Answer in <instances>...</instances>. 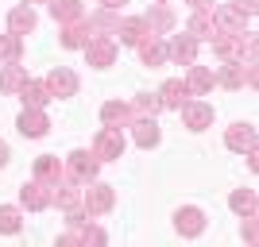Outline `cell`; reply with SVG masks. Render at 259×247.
Wrapping results in <instances>:
<instances>
[{"mask_svg": "<svg viewBox=\"0 0 259 247\" xmlns=\"http://www.w3.org/2000/svg\"><path fill=\"white\" fill-rule=\"evenodd\" d=\"M93 155H97L101 162L124 159V135H120V128H101L97 139H93Z\"/></svg>", "mask_w": 259, "mask_h": 247, "instance_id": "5", "label": "cell"}, {"mask_svg": "<svg viewBox=\"0 0 259 247\" xmlns=\"http://www.w3.org/2000/svg\"><path fill=\"white\" fill-rule=\"evenodd\" d=\"M186 35H194L197 43H201V39H213V35H217L213 8H194V16L186 20Z\"/></svg>", "mask_w": 259, "mask_h": 247, "instance_id": "14", "label": "cell"}, {"mask_svg": "<svg viewBox=\"0 0 259 247\" xmlns=\"http://www.w3.org/2000/svg\"><path fill=\"white\" fill-rule=\"evenodd\" d=\"M20 228H23V213L16 205H0V232H4V236H16Z\"/></svg>", "mask_w": 259, "mask_h": 247, "instance_id": "28", "label": "cell"}, {"mask_svg": "<svg viewBox=\"0 0 259 247\" xmlns=\"http://www.w3.org/2000/svg\"><path fill=\"white\" fill-rule=\"evenodd\" d=\"M136 54H140L143 66H151V70H155V66L166 62V43L159 39V31H147L140 43H136Z\"/></svg>", "mask_w": 259, "mask_h": 247, "instance_id": "12", "label": "cell"}, {"mask_svg": "<svg viewBox=\"0 0 259 247\" xmlns=\"http://www.w3.org/2000/svg\"><path fill=\"white\" fill-rule=\"evenodd\" d=\"M101 4H105V8H112V12H120L124 4H128V0H101Z\"/></svg>", "mask_w": 259, "mask_h": 247, "instance_id": "36", "label": "cell"}, {"mask_svg": "<svg viewBox=\"0 0 259 247\" xmlns=\"http://www.w3.org/2000/svg\"><path fill=\"white\" fill-rule=\"evenodd\" d=\"M174 228H178V236L197 239L201 232H205V213H201L197 205H182V209L174 213Z\"/></svg>", "mask_w": 259, "mask_h": 247, "instance_id": "8", "label": "cell"}, {"mask_svg": "<svg viewBox=\"0 0 259 247\" xmlns=\"http://www.w3.org/2000/svg\"><path fill=\"white\" fill-rule=\"evenodd\" d=\"M159 101H162V108H182L190 101V85H186L182 77H170V81H162Z\"/></svg>", "mask_w": 259, "mask_h": 247, "instance_id": "19", "label": "cell"}, {"mask_svg": "<svg viewBox=\"0 0 259 247\" xmlns=\"http://www.w3.org/2000/svg\"><path fill=\"white\" fill-rule=\"evenodd\" d=\"M228 205H232L236 216H255V189H232Z\"/></svg>", "mask_w": 259, "mask_h": 247, "instance_id": "27", "label": "cell"}, {"mask_svg": "<svg viewBox=\"0 0 259 247\" xmlns=\"http://www.w3.org/2000/svg\"><path fill=\"white\" fill-rule=\"evenodd\" d=\"M81 205H85V216H105L112 205H116V189L105 182H85L81 189Z\"/></svg>", "mask_w": 259, "mask_h": 247, "instance_id": "1", "label": "cell"}, {"mask_svg": "<svg viewBox=\"0 0 259 247\" xmlns=\"http://www.w3.org/2000/svg\"><path fill=\"white\" fill-rule=\"evenodd\" d=\"M23 81H27V66L8 62L4 70H0V93H20Z\"/></svg>", "mask_w": 259, "mask_h": 247, "instance_id": "21", "label": "cell"}, {"mask_svg": "<svg viewBox=\"0 0 259 247\" xmlns=\"http://www.w3.org/2000/svg\"><path fill=\"white\" fill-rule=\"evenodd\" d=\"M244 239H248V243H255V239H259V232H255V216H244Z\"/></svg>", "mask_w": 259, "mask_h": 247, "instance_id": "33", "label": "cell"}, {"mask_svg": "<svg viewBox=\"0 0 259 247\" xmlns=\"http://www.w3.org/2000/svg\"><path fill=\"white\" fill-rule=\"evenodd\" d=\"M186 4H190V8H213L217 0H186Z\"/></svg>", "mask_w": 259, "mask_h": 247, "instance_id": "35", "label": "cell"}, {"mask_svg": "<svg viewBox=\"0 0 259 247\" xmlns=\"http://www.w3.org/2000/svg\"><path fill=\"white\" fill-rule=\"evenodd\" d=\"M232 8L244 12V16H255V12H259V0H232Z\"/></svg>", "mask_w": 259, "mask_h": 247, "instance_id": "32", "label": "cell"}, {"mask_svg": "<svg viewBox=\"0 0 259 247\" xmlns=\"http://www.w3.org/2000/svg\"><path fill=\"white\" fill-rule=\"evenodd\" d=\"M259 74H255V62H225V70L217 74V85L225 89H240V85H255Z\"/></svg>", "mask_w": 259, "mask_h": 247, "instance_id": "4", "label": "cell"}, {"mask_svg": "<svg viewBox=\"0 0 259 247\" xmlns=\"http://www.w3.org/2000/svg\"><path fill=\"white\" fill-rule=\"evenodd\" d=\"M35 27H39V16H35L31 4H20V8L8 12V31L12 35H31Z\"/></svg>", "mask_w": 259, "mask_h": 247, "instance_id": "17", "label": "cell"}, {"mask_svg": "<svg viewBox=\"0 0 259 247\" xmlns=\"http://www.w3.org/2000/svg\"><path fill=\"white\" fill-rule=\"evenodd\" d=\"M66 174V166L58 159H54V155H39V159H35V178H43V182H58V178H62Z\"/></svg>", "mask_w": 259, "mask_h": 247, "instance_id": "24", "label": "cell"}, {"mask_svg": "<svg viewBox=\"0 0 259 247\" xmlns=\"http://www.w3.org/2000/svg\"><path fill=\"white\" fill-rule=\"evenodd\" d=\"M20 201L27 205V213H43V209H51V182H43V178L23 182L20 185Z\"/></svg>", "mask_w": 259, "mask_h": 247, "instance_id": "6", "label": "cell"}, {"mask_svg": "<svg viewBox=\"0 0 259 247\" xmlns=\"http://www.w3.org/2000/svg\"><path fill=\"white\" fill-rule=\"evenodd\" d=\"M132 108H136L140 116H159V112H162V101H159V93H140V97L132 101Z\"/></svg>", "mask_w": 259, "mask_h": 247, "instance_id": "31", "label": "cell"}, {"mask_svg": "<svg viewBox=\"0 0 259 247\" xmlns=\"http://www.w3.org/2000/svg\"><path fill=\"white\" fill-rule=\"evenodd\" d=\"M27 4H51V0H27Z\"/></svg>", "mask_w": 259, "mask_h": 247, "instance_id": "37", "label": "cell"}, {"mask_svg": "<svg viewBox=\"0 0 259 247\" xmlns=\"http://www.w3.org/2000/svg\"><path fill=\"white\" fill-rule=\"evenodd\" d=\"M93 39V27H89V20L81 16V20H70L62 23V31H58V43L66 46V51H81V46Z\"/></svg>", "mask_w": 259, "mask_h": 247, "instance_id": "11", "label": "cell"}, {"mask_svg": "<svg viewBox=\"0 0 259 247\" xmlns=\"http://www.w3.org/2000/svg\"><path fill=\"white\" fill-rule=\"evenodd\" d=\"M16 128H20L23 139H43L47 131H51V120H47L43 108H27V105H23L20 120H16Z\"/></svg>", "mask_w": 259, "mask_h": 247, "instance_id": "7", "label": "cell"}, {"mask_svg": "<svg viewBox=\"0 0 259 247\" xmlns=\"http://www.w3.org/2000/svg\"><path fill=\"white\" fill-rule=\"evenodd\" d=\"M132 135H136V143H140L143 151L159 147V139H162V131H159V124H155V116H136V120H132Z\"/></svg>", "mask_w": 259, "mask_h": 247, "instance_id": "16", "label": "cell"}, {"mask_svg": "<svg viewBox=\"0 0 259 247\" xmlns=\"http://www.w3.org/2000/svg\"><path fill=\"white\" fill-rule=\"evenodd\" d=\"M51 16L58 23H70V20H81L85 8H81V0H51Z\"/></svg>", "mask_w": 259, "mask_h": 247, "instance_id": "26", "label": "cell"}, {"mask_svg": "<svg viewBox=\"0 0 259 247\" xmlns=\"http://www.w3.org/2000/svg\"><path fill=\"white\" fill-rule=\"evenodd\" d=\"M66 166V178H70V182H93V178H97V170H101V159L97 155H93V151H70V159L62 162Z\"/></svg>", "mask_w": 259, "mask_h": 247, "instance_id": "2", "label": "cell"}, {"mask_svg": "<svg viewBox=\"0 0 259 247\" xmlns=\"http://www.w3.org/2000/svg\"><path fill=\"white\" fill-rule=\"evenodd\" d=\"M47 93H51V97H58V101H66V97H74L77 93V74L74 70H66V66H54L51 74H47Z\"/></svg>", "mask_w": 259, "mask_h": 247, "instance_id": "9", "label": "cell"}, {"mask_svg": "<svg viewBox=\"0 0 259 247\" xmlns=\"http://www.w3.org/2000/svg\"><path fill=\"white\" fill-rule=\"evenodd\" d=\"M147 31H151V27H147V20H143V16H128V20H120V23H116V31H112V35H120V43L136 46Z\"/></svg>", "mask_w": 259, "mask_h": 247, "instance_id": "20", "label": "cell"}, {"mask_svg": "<svg viewBox=\"0 0 259 247\" xmlns=\"http://www.w3.org/2000/svg\"><path fill=\"white\" fill-rule=\"evenodd\" d=\"M116 23H120V16L112 8H101V12H93V16H89V27H93V31H101V35H112L116 31Z\"/></svg>", "mask_w": 259, "mask_h": 247, "instance_id": "29", "label": "cell"}, {"mask_svg": "<svg viewBox=\"0 0 259 247\" xmlns=\"http://www.w3.org/2000/svg\"><path fill=\"white\" fill-rule=\"evenodd\" d=\"M178 112H182V124H186L190 131L213 128V105H205V101H186Z\"/></svg>", "mask_w": 259, "mask_h": 247, "instance_id": "10", "label": "cell"}, {"mask_svg": "<svg viewBox=\"0 0 259 247\" xmlns=\"http://www.w3.org/2000/svg\"><path fill=\"white\" fill-rule=\"evenodd\" d=\"M140 116L128 101H108L101 105V120H105V128H132V120Z\"/></svg>", "mask_w": 259, "mask_h": 247, "instance_id": "13", "label": "cell"}, {"mask_svg": "<svg viewBox=\"0 0 259 247\" xmlns=\"http://www.w3.org/2000/svg\"><path fill=\"white\" fill-rule=\"evenodd\" d=\"M8 155H12V151H8V143L0 139V170H4V166H8Z\"/></svg>", "mask_w": 259, "mask_h": 247, "instance_id": "34", "label": "cell"}, {"mask_svg": "<svg viewBox=\"0 0 259 247\" xmlns=\"http://www.w3.org/2000/svg\"><path fill=\"white\" fill-rule=\"evenodd\" d=\"M186 85H190V93H209V89L217 85V74L209 70V66H194V62H190V77H186Z\"/></svg>", "mask_w": 259, "mask_h": 247, "instance_id": "22", "label": "cell"}, {"mask_svg": "<svg viewBox=\"0 0 259 247\" xmlns=\"http://www.w3.org/2000/svg\"><path fill=\"white\" fill-rule=\"evenodd\" d=\"M155 4H166V0H155Z\"/></svg>", "mask_w": 259, "mask_h": 247, "instance_id": "38", "label": "cell"}, {"mask_svg": "<svg viewBox=\"0 0 259 247\" xmlns=\"http://www.w3.org/2000/svg\"><path fill=\"white\" fill-rule=\"evenodd\" d=\"M143 20H147V27H151V31H174V12L166 8V4H151V12H147V16H143Z\"/></svg>", "mask_w": 259, "mask_h": 247, "instance_id": "25", "label": "cell"}, {"mask_svg": "<svg viewBox=\"0 0 259 247\" xmlns=\"http://www.w3.org/2000/svg\"><path fill=\"white\" fill-rule=\"evenodd\" d=\"M20 54H23V35H0V58L4 62H20Z\"/></svg>", "mask_w": 259, "mask_h": 247, "instance_id": "30", "label": "cell"}, {"mask_svg": "<svg viewBox=\"0 0 259 247\" xmlns=\"http://www.w3.org/2000/svg\"><path fill=\"white\" fill-rule=\"evenodd\" d=\"M225 147L236 151V155L251 151V147H255V128H251V124H232V128L225 131Z\"/></svg>", "mask_w": 259, "mask_h": 247, "instance_id": "18", "label": "cell"}, {"mask_svg": "<svg viewBox=\"0 0 259 247\" xmlns=\"http://www.w3.org/2000/svg\"><path fill=\"white\" fill-rule=\"evenodd\" d=\"M166 58L178 62V66H190L197 58V39L194 35H174L170 43H166Z\"/></svg>", "mask_w": 259, "mask_h": 247, "instance_id": "15", "label": "cell"}, {"mask_svg": "<svg viewBox=\"0 0 259 247\" xmlns=\"http://www.w3.org/2000/svg\"><path fill=\"white\" fill-rule=\"evenodd\" d=\"M81 51H85L89 66H97V70H108V66L116 62L120 46H116V39H112V35H93V39H89Z\"/></svg>", "mask_w": 259, "mask_h": 247, "instance_id": "3", "label": "cell"}, {"mask_svg": "<svg viewBox=\"0 0 259 247\" xmlns=\"http://www.w3.org/2000/svg\"><path fill=\"white\" fill-rule=\"evenodd\" d=\"M20 101H23L27 108H43L47 101H54V97L47 93L43 81H31V77H27V81H23V89H20Z\"/></svg>", "mask_w": 259, "mask_h": 247, "instance_id": "23", "label": "cell"}]
</instances>
